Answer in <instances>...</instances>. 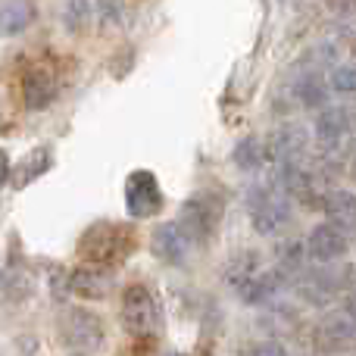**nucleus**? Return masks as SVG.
<instances>
[{"mask_svg":"<svg viewBox=\"0 0 356 356\" xmlns=\"http://www.w3.org/2000/svg\"><path fill=\"white\" fill-rule=\"evenodd\" d=\"M131 250H135V234L129 225H119V222H97L88 228L79 244L81 259L91 266H104V269L129 259Z\"/></svg>","mask_w":356,"mask_h":356,"instance_id":"nucleus-1","label":"nucleus"},{"mask_svg":"<svg viewBox=\"0 0 356 356\" xmlns=\"http://www.w3.org/2000/svg\"><path fill=\"white\" fill-rule=\"evenodd\" d=\"M119 319H122V328L131 334V338H160L163 334V303L150 294V288L144 284H131L122 294V309H119Z\"/></svg>","mask_w":356,"mask_h":356,"instance_id":"nucleus-2","label":"nucleus"},{"mask_svg":"<svg viewBox=\"0 0 356 356\" xmlns=\"http://www.w3.org/2000/svg\"><path fill=\"white\" fill-rule=\"evenodd\" d=\"M222 209H225V203H222L219 194H207V191L194 194L181 207L178 228L184 232V238H188L191 244H207L222 222Z\"/></svg>","mask_w":356,"mask_h":356,"instance_id":"nucleus-3","label":"nucleus"},{"mask_svg":"<svg viewBox=\"0 0 356 356\" xmlns=\"http://www.w3.org/2000/svg\"><path fill=\"white\" fill-rule=\"evenodd\" d=\"M250 219L259 234H278L291 219V197L282 188L253 191L250 197Z\"/></svg>","mask_w":356,"mask_h":356,"instance_id":"nucleus-4","label":"nucleus"},{"mask_svg":"<svg viewBox=\"0 0 356 356\" xmlns=\"http://www.w3.org/2000/svg\"><path fill=\"white\" fill-rule=\"evenodd\" d=\"M125 209L131 219H150L163 209L160 181L150 169H138L125 178Z\"/></svg>","mask_w":356,"mask_h":356,"instance_id":"nucleus-5","label":"nucleus"},{"mask_svg":"<svg viewBox=\"0 0 356 356\" xmlns=\"http://www.w3.org/2000/svg\"><path fill=\"white\" fill-rule=\"evenodd\" d=\"M347 247H350V232L334 225V222H322V225H316L313 232H309L307 244H303V253H307V259L325 266V263H334V259L344 257Z\"/></svg>","mask_w":356,"mask_h":356,"instance_id":"nucleus-6","label":"nucleus"},{"mask_svg":"<svg viewBox=\"0 0 356 356\" xmlns=\"http://www.w3.org/2000/svg\"><path fill=\"white\" fill-rule=\"evenodd\" d=\"M60 332L72 350H97L104 344V322L88 309H69L60 322Z\"/></svg>","mask_w":356,"mask_h":356,"instance_id":"nucleus-7","label":"nucleus"},{"mask_svg":"<svg viewBox=\"0 0 356 356\" xmlns=\"http://www.w3.org/2000/svg\"><path fill=\"white\" fill-rule=\"evenodd\" d=\"M350 138V113L347 106H328L316 119V144L322 154L334 156Z\"/></svg>","mask_w":356,"mask_h":356,"instance_id":"nucleus-8","label":"nucleus"},{"mask_svg":"<svg viewBox=\"0 0 356 356\" xmlns=\"http://www.w3.org/2000/svg\"><path fill=\"white\" fill-rule=\"evenodd\" d=\"M356 334V322L350 309H334L316 328V347L319 350H341V347H350Z\"/></svg>","mask_w":356,"mask_h":356,"instance_id":"nucleus-9","label":"nucleus"},{"mask_svg":"<svg viewBox=\"0 0 356 356\" xmlns=\"http://www.w3.org/2000/svg\"><path fill=\"white\" fill-rule=\"evenodd\" d=\"M69 294L81 297V300H106L113 294V275L104 266H81L69 275Z\"/></svg>","mask_w":356,"mask_h":356,"instance_id":"nucleus-10","label":"nucleus"},{"mask_svg":"<svg viewBox=\"0 0 356 356\" xmlns=\"http://www.w3.org/2000/svg\"><path fill=\"white\" fill-rule=\"evenodd\" d=\"M188 247H191V241L184 238L178 222H163V225H156L154 232H150V250H154V257H160L163 263H172V266L184 263Z\"/></svg>","mask_w":356,"mask_h":356,"instance_id":"nucleus-11","label":"nucleus"},{"mask_svg":"<svg viewBox=\"0 0 356 356\" xmlns=\"http://www.w3.org/2000/svg\"><path fill=\"white\" fill-rule=\"evenodd\" d=\"M307 129L303 125H284L266 144V160L272 163H288V160H303V150H307Z\"/></svg>","mask_w":356,"mask_h":356,"instance_id":"nucleus-12","label":"nucleus"},{"mask_svg":"<svg viewBox=\"0 0 356 356\" xmlns=\"http://www.w3.org/2000/svg\"><path fill=\"white\" fill-rule=\"evenodd\" d=\"M22 100L31 113L35 110H47L56 100V79L47 69H31L22 79Z\"/></svg>","mask_w":356,"mask_h":356,"instance_id":"nucleus-13","label":"nucleus"},{"mask_svg":"<svg viewBox=\"0 0 356 356\" xmlns=\"http://www.w3.org/2000/svg\"><path fill=\"white\" fill-rule=\"evenodd\" d=\"M38 10L31 0H0V35L13 38L22 35L31 22H35Z\"/></svg>","mask_w":356,"mask_h":356,"instance_id":"nucleus-14","label":"nucleus"},{"mask_svg":"<svg viewBox=\"0 0 356 356\" xmlns=\"http://www.w3.org/2000/svg\"><path fill=\"white\" fill-rule=\"evenodd\" d=\"M50 163H54V154H50V147H35L25 160H19L16 166H10V175H6V181H13V188H25V184H31V178L44 175L50 169Z\"/></svg>","mask_w":356,"mask_h":356,"instance_id":"nucleus-15","label":"nucleus"},{"mask_svg":"<svg viewBox=\"0 0 356 356\" xmlns=\"http://www.w3.org/2000/svg\"><path fill=\"white\" fill-rule=\"evenodd\" d=\"M56 19L69 35H79L91 19V3L88 0H56Z\"/></svg>","mask_w":356,"mask_h":356,"instance_id":"nucleus-16","label":"nucleus"},{"mask_svg":"<svg viewBox=\"0 0 356 356\" xmlns=\"http://www.w3.org/2000/svg\"><path fill=\"white\" fill-rule=\"evenodd\" d=\"M325 213H328V222H334V225L347 228L350 232L353 228V209H356V200L350 191H332V194L325 197Z\"/></svg>","mask_w":356,"mask_h":356,"instance_id":"nucleus-17","label":"nucleus"},{"mask_svg":"<svg viewBox=\"0 0 356 356\" xmlns=\"http://www.w3.org/2000/svg\"><path fill=\"white\" fill-rule=\"evenodd\" d=\"M232 160H234V166L244 169V172L259 169L263 166V160H266V150H263V144H259V138H253V135L241 138V141L234 144V150H232Z\"/></svg>","mask_w":356,"mask_h":356,"instance_id":"nucleus-18","label":"nucleus"},{"mask_svg":"<svg viewBox=\"0 0 356 356\" xmlns=\"http://www.w3.org/2000/svg\"><path fill=\"white\" fill-rule=\"evenodd\" d=\"M297 97H300L303 106H309V110H319V106H325L328 100V85H322L319 75H307V79H300V85H297Z\"/></svg>","mask_w":356,"mask_h":356,"instance_id":"nucleus-19","label":"nucleus"},{"mask_svg":"<svg viewBox=\"0 0 356 356\" xmlns=\"http://www.w3.org/2000/svg\"><path fill=\"white\" fill-rule=\"evenodd\" d=\"M31 288H35V278H31L22 266H16V269L6 272V278H3L6 297H13V300H25V297L31 294Z\"/></svg>","mask_w":356,"mask_h":356,"instance_id":"nucleus-20","label":"nucleus"},{"mask_svg":"<svg viewBox=\"0 0 356 356\" xmlns=\"http://www.w3.org/2000/svg\"><path fill=\"white\" fill-rule=\"evenodd\" d=\"M328 88H334V91H341V94H353V88H356L353 66H334L332 75H328Z\"/></svg>","mask_w":356,"mask_h":356,"instance_id":"nucleus-21","label":"nucleus"},{"mask_svg":"<svg viewBox=\"0 0 356 356\" xmlns=\"http://www.w3.org/2000/svg\"><path fill=\"white\" fill-rule=\"evenodd\" d=\"M253 353H284V344H257V347H250Z\"/></svg>","mask_w":356,"mask_h":356,"instance_id":"nucleus-22","label":"nucleus"},{"mask_svg":"<svg viewBox=\"0 0 356 356\" xmlns=\"http://www.w3.org/2000/svg\"><path fill=\"white\" fill-rule=\"evenodd\" d=\"M6 175H10V156L0 150V188L6 184Z\"/></svg>","mask_w":356,"mask_h":356,"instance_id":"nucleus-23","label":"nucleus"}]
</instances>
